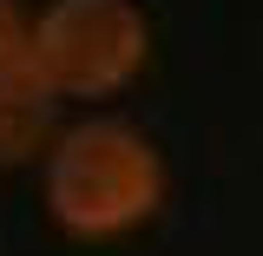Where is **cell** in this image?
Instances as JSON below:
<instances>
[{
  "mask_svg": "<svg viewBox=\"0 0 263 256\" xmlns=\"http://www.w3.org/2000/svg\"><path fill=\"white\" fill-rule=\"evenodd\" d=\"M46 217L72 243H112L152 224L164 204V158L125 119H79L60 125L53 151L40 158Z\"/></svg>",
  "mask_w": 263,
  "mask_h": 256,
  "instance_id": "6da1fadb",
  "label": "cell"
},
{
  "mask_svg": "<svg viewBox=\"0 0 263 256\" xmlns=\"http://www.w3.org/2000/svg\"><path fill=\"white\" fill-rule=\"evenodd\" d=\"M152 60V20L138 0H46L33 13L27 66L60 99H112Z\"/></svg>",
  "mask_w": 263,
  "mask_h": 256,
  "instance_id": "7a4b0ae2",
  "label": "cell"
},
{
  "mask_svg": "<svg viewBox=\"0 0 263 256\" xmlns=\"http://www.w3.org/2000/svg\"><path fill=\"white\" fill-rule=\"evenodd\" d=\"M53 138H60V99L40 86L33 66L7 72V79H0V171L46 158Z\"/></svg>",
  "mask_w": 263,
  "mask_h": 256,
  "instance_id": "3957f363",
  "label": "cell"
},
{
  "mask_svg": "<svg viewBox=\"0 0 263 256\" xmlns=\"http://www.w3.org/2000/svg\"><path fill=\"white\" fill-rule=\"evenodd\" d=\"M27 40H33V13L20 0H0V79L27 66Z\"/></svg>",
  "mask_w": 263,
  "mask_h": 256,
  "instance_id": "277c9868",
  "label": "cell"
}]
</instances>
